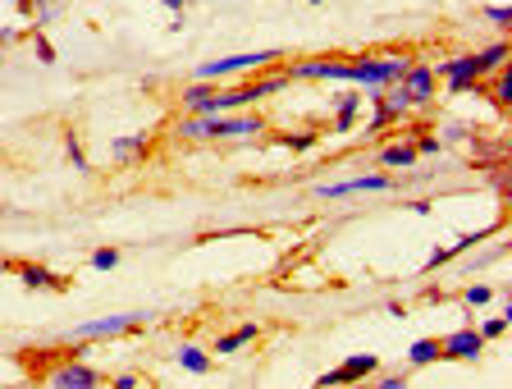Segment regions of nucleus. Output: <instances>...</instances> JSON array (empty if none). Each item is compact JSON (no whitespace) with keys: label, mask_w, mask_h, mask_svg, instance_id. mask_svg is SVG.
<instances>
[{"label":"nucleus","mask_w":512,"mask_h":389,"mask_svg":"<svg viewBox=\"0 0 512 389\" xmlns=\"http://www.w3.org/2000/svg\"><path fill=\"white\" fill-rule=\"evenodd\" d=\"M384 312H389V316H398V321H407V303H389V307H384Z\"/></svg>","instance_id":"obj_34"},{"label":"nucleus","mask_w":512,"mask_h":389,"mask_svg":"<svg viewBox=\"0 0 512 389\" xmlns=\"http://www.w3.org/2000/svg\"><path fill=\"white\" fill-rule=\"evenodd\" d=\"M407 211H416V216H430V202H426V197H416V202H407Z\"/></svg>","instance_id":"obj_33"},{"label":"nucleus","mask_w":512,"mask_h":389,"mask_svg":"<svg viewBox=\"0 0 512 389\" xmlns=\"http://www.w3.org/2000/svg\"><path fill=\"white\" fill-rule=\"evenodd\" d=\"M119 266V248H96L92 252V271H115Z\"/></svg>","instance_id":"obj_29"},{"label":"nucleus","mask_w":512,"mask_h":389,"mask_svg":"<svg viewBox=\"0 0 512 389\" xmlns=\"http://www.w3.org/2000/svg\"><path fill=\"white\" fill-rule=\"evenodd\" d=\"M462 303H467V307H490L494 303V289H490V284H467V289H462Z\"/></svg>","instance_id":"obj_25"},{"label":"nucleus","mask_w":512,"mask_h":389,"mask_svg":"<svg viewBox=\"0 0 512 389\" xmlns=\"http://www.w3.org/2000/svg\"><path fill=\"white\" fill-rule=\"evenodd\" d=\"M394 188V174H357V179H343V184H320L316 197L320 202H339V197H357V193H389Z\"/></svg>","instance_id":"obj_10"},{"label":"nucleus","mask_w":512,"mask_h":389,"mask_svg":"<svg viewBox=\"0 0 512 389\" xmlns=\"http://www.w3.org/2000/svg\"><path fill=\"white\" fill-rule=\"evenodd\" d=\"M435 133H439V142H444V147H448V142H467L476 129H471V124H458V119H448V124H439Z\"/></svg>","instance_id":"obj_24"},{"label":"nucleus","mask_w":512,"mask_h":389,"mask_svg":"<svg viewBox=\"0 0 512 389\" xmlns=\"http://www.w3.org/2000/svg\"><path fill=\"white\" fill-rule=\"evenodd\" d=\"M284 60L279 46H266V51H238V55H220V60H206V65L192 69V78L202 83H224V78H238V74H261V69H275Z\"/></svg>","instance_id":"obj_3"},{"label":"nucleus","mask_w":512,"mask_h":389,"mask_svg":"<svg viewBox=\"0 0 512 389\" xmlns=\"http://www.w3.org/2000/svg\"><path fill=\"white\" fill-rule=\"evenodd\" d=\"M480 97L490 101L499 115H508V101H512V69L503 65V69H494L490 78H480Z\"/></svg>","instance_id":"obj_16"},{"label":"nucleus","mask_w":512,"mask_h":389,"mask_svg":"<svg viewBox=\"0 0 512 389\" xmlns=\"http://www.w3.org/2000/svg\"><path fill=\"white\" fill-rule=\"evenodd\" d=\"M110 385H115V389H133V385H138V376H133V371H119Z\"/></svg>","instance_id":"obj_32"},{"label":"nucleus","mask_w":512,"mask_h":389,"mask_svg":"<svg viewBox=\"0 0 512 389\" xmlns=\"http://www.w3.org/2000/svg\"><path fill=\"white\" fill-rule=\"evenodd\" d=\"M375 371H380V357H375V353H352V357H343L334 371L316 376V385L320 389H330V385H357V380H375Z\"/></svg>","instance_id":"obj_9"},{"label":"nucleus","mask_w":512,"mask_h":389,"mask_svg":"<svg viewBox=\"0 0 512 389\" xmlns=\"http://www.w3.org/2000/svg\"><path fill=\"white\" fill-rule=\"evenodd\" d=\"M412 55L403 51H384V55H348V87H362V92H380V87L398 83Z\"/></svg>","instance_id":"obj_2"},{"label":"nucleus","mask_w":512,"mask_h":389,"mask_svg":"<svg viewBox=\"0 0 512 389\" xmlns=\"http://www.w3.org/2000/svg\"><path fill=\"white\" fill-rule=\"evenodd\" d=\"M508 55H512V46H508V42H503V37H499V42H490V46H480V51H476V65H480V78H490V74H494V69H503V65H508Z\"/></svg>","instance_id":"obj_19"},{"label":"nucleus","mask_w":512,"mask_h":389,"mask_svg":"<svg viewBox=\"0 0 512 389\" xmlns=\"http://www.w3.org/2000/svg\"><path fill=\"white\" fill-rule=\"evenodd\" d=\"M448 261H453V248H435V252L426 257V275L439 271V266H448Z\"/></svg>","instance_id":"obj_30"},{"label":"nucleus","mask_w":512,"mask_h":389,"mask_svg":"<svg viewBox=\"0 0 512 389\" xmlns=\"http://www.w3.org/2000/svg\"><path fill=\"white\" fill-rule=\"evenodd\" d=\"M480 353H485V335L476 325H462V330L439 339V362H476Z\"/></svg>","instance_id":"obj_11"},{"label":"nucleus","mask_w":512,"mask_h":389,"mask_svg":"<svg viewBox=\"0 0 512 389\" xmlns=\"http://www.w3.org/2000/svg\"><path fill=\"white\" fill-rule=\"evenodd\" d=\"M311 5H320V0H311Z\"/></svg>","instance_id":"obj_36"},{"label":"nucleus","mask_w":512,"mask_h":389,"mask_svg":"<svg viewBox=\"0 0 512 389\" xmlns=\"http://www.w3.org/2000/svg\"><path fill=\"white\" fill-rule=\"evenodd\" d=\"M23 19H32V28H46L51 19H60L69 10V0H10Z\"/></svg>","instance_id":"obj_17"},{"label":"nucleus","mask_w":512,"mask_h":389,"mask_svg":"<svg viewBox=\"0 0 512 389\" xmlns=\"http://www.w3.org/2000/svg\"><path fill=\"white\" fill-rule=\"evenodd\" d=\"M480 14L490 19V28H494V33H508V28H512V10H508V5H485V10H480Z\"/></svg>","instance_id":"obj_26"},{"label":"nucleus","mask_w":512,"mask_h":389,"mask_svg":"<svg viewBox=\"0 0 512 389\" xmlns=\"http://www.w3.org/2000/svg\"><path fill=\"white\" fill-rule=\"evenodd\" d=\"M320 142V133L316 129H298V133H275V147H284V152H311V147H316Z\"/></svg>","instance_id":"obj_21"},{"label":"nucleus","mask_w":512,"mask_h":389,"mask_svg":"<svg viewBox=\"0 0 512 389\" xmlns=\"http://www.w3.org/2000/svg\"><path fill=\"white\" fill-rule=\"evenodd\" d=\"M375 376H380V371H375ZM407 385V371L403 376H380V389H403Z\"/></svg>","instance_id":"obj_31"},{"label":"nucleus","mask_w":512,"mask_h":389,"mask_svg":"<svg viewBox=\"0 0 512 389\" xmlns=\"http://www.w3.org/2000/svg\"><path fill=\"white\" fill-rule=\"evenodd\" d=\"M174 362H179L183 371H192V376H206V371H211V353L197 344H179L174 348Z\"/></svg>","instance_id":"obj_20"},{"label":"nucleus","mask_w":512,"mask_h":389,"mask_svg":"<svg viewBox=\"0 0 512 389\" xmlns=\"http://www.w3.org/2000/svg\"><path fill=\"white\" fill-rule=\"evenodd\" d=\"M156 152V133H124V138H110V161L115 165H142Z\"/></svg>","instance_id":"obj_12"},{"label":"nucleus","mask_w":512,"mask_h":389,"mask_svg":"<svg viewBox=\"0 0 512 389\" xmlns=\"http://www.w3.org/2000/svg\"><path fill=\"white\" fill-rule=\"evenodd\" d=\"M270 119L261 110H224V115H188L183 110L170 124L174 142H238V138H266Z\"/></svg>","instance_id":"obj_1"},{"label":"nucleus","mask_w":512,"mask_h":389,"mask_svg":"<svg viewBox=\"0 0 512 389\" xmlns=\"http://www.w3.org/2000/svg\"><path fill=\"white\" fill-rule=\"evenodd\" d=\"M371 97V124H366V133H384V129H403L407 119H412V101H407V92L398 83L380 87V92H366Z\"/></svg>","instance_id":"obj_5"},{"label":"nucleus","mask_w":512,"mask_h":389,"mask_svg":"<svg viewBox=\"0 0 512 389\" xmlns=\"http://www.w3.org/2000/svg\"><path fill=\"white\" fill-rule=\"evenodd\" d=\"M375 161H380V170H412L421 156H416V142L407 133H398V142H384L375 152Z\"/></svg>","instance_id":"obj_15"},{"label":"nucleus","mask_w":512,"mask_h":389,"mask_svg":"<svg viewBox=\"0 0 512 389\" xmlns=\"http://www.w3.org/2000/svg\"><path fill=\"white\" fill-rule=\"evenodd\" d=\"M398 87L407 92V101H412V110H430L439 101V74H435V65L430 60H407V69H403V78H398Z\"/></svg>","instance_id":"obj_7"},{"label":"nucleus","mask_w":512,"mask_h":389,"mask_svg":"<svg viewBox=\"0 0 512 389\" xmlns=\"http://www.w3.org/2000/svg\"><path fill=\"white\" fill-rule=\"evenodd\" d=\"M256 339H261V325H256V321H247V325H234V330H224V335L215 339V348H211V353L229 357V353H238V348L256 344Z\"/></svg>","instance_id":"obj_18"},{"label":"nucleus","mask_w":512,"mask_h":389,"mask_svg":"<svg viewBox=\"0 0 512 389\" xmlns=\"http://www.w3.org/2000/svg\"><path fill=\"white\" fill-rule=\"evenodd\" d=\"M64 156H69V165H74V170H92V161H87V152H83V138H78L74 129H64Z\"/></svg>","instance_id":"obj_23"},{"label":"nucleus","mask_w":512,"mask_h":389,"mask_svg":"<svg viewBox=\"0 0 512 389\" xmlns=\"http://www.w3.org/2000/svg\"><path fill=\"white\" fill-rule=\"evenodd\" d=\"M14 275H19L23 289H42V293H64V289H69V280H64V275H55L51 266H37V261H19V266H14Z\"/></svg>","instance_id":"obj_13"},{"label":"nucleus","mask_w":512,"mask_h":389,"mask_svg":"<svg viewBox=\"0 0 512 389\" xmlns=\"http://www.w3.org/2000/svg\"><path fill=\"white\" fill-rule=\"evenodd\" d=\"M151 321V312H119V316H101V321H83L74 330V339H119V335H133V330H142V325Z\"/></svg>","instance_id":"obj_8"},{"label":"nucleus","mask_w":512,"mask_h":389,"mask_svg":"<svg viewBox=\"0 0 512 389\" xmlns=\"http://www.w3.org/2000/svg\"><path fill=\"white\" fill-rule=\"evenodd\" d=\"M32 55H37L42 65H55V46H51V37H46L42 28H32Z\"/></svg>","instance_id":"obj_27"},{"label":"nucleus","mask_w":512,"mask_h":389,"mask_svg":"<svg viewBox=\"0 0 512 389\" xmlns=\"http://www.w3.org/2000/svg\"><path fill=\"white\" fill-rule=\"evenodd\" d=\"M430 362H439V339H416L407 348V367H430Z\"/></svg>","instance_id":"obj_22"},{"label":"nucleus","mask_w":512,"mask_h":389,"mask_svg":"<svg viewBox=\"0 0 512 389\" xmlns=\"http://www.w3.org/2000/svg\"><path fill=\"white\" fill-rule=\"evenodd\" d=\"M288 83H348V55H307V60H279Z\"/></svg>","instance_id":"obj_4"},{"label":"nucleus","mask_w":512,"mask_h":389,"mask_svg":"<svg viewBox=\"0 0 512 389\" xmlns=\"http://www.w3.org/2000/svg\"><path fill=\"white\" fill-rule=\"evenodd\" d=\"M165 10H170V14H183V10H188V0H165Z\"/></svg>","instance_id":"obj_35"},{"label":"nucleus","mask_w":512,"mask_h":389,"mask_svg":"<svg viewBox=\"0 0 512 389\" xmlns=\"http://www.w3.org/2000/svg\"><path fill=\"white\" fill-rule=\"evenodd\" d=\"M362 106H366V92H362V87H348V92H339V97H334L330 129L334 133H352V129H357V115H362Z\"/></svg>","instance_id":"obj_14"},{"label":"nucleus","mask_w":512,"mask_h":389,"mask_svg":"<svg viewBox=\"0 0 512 389\" xmlns=\"http://www.w3.org/2000/svg\"><path fill=\"white\" fill-rule=\"evenodd\" d=\"M476 330L485 335V344H494V339H503V330H508V316H490V321H480Z\"/></svg>","instance_id":"obj_28"},{"label":"nucleus","mask_w":512,"mask_h":389,"mask_svg":"<svg viewBox=\"0 0 512 389\" xmlns=\"http://www.w3.org/2000/svg\"><path fill=\"white\" fill-rule=\"evenodd\" d=\"M435 74H439V83L448 87V97H467V92H476V97H480L476 51H458V55H448V60H439Z\"/></svg>","instance_id":"obj_6"}]
</instances>
